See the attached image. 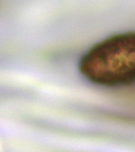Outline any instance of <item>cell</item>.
I'll return each mask as SVG.
<instances>
[{
    "label": "cell",
    "mask_w": 135,
    "mask_h": 152,
    "mask_svg": "<svg viewBox=\"0 0 135 152\" xmlns=\"http://www.w3.org/2000/svg\"><path fill=\"white\" fill-rule=\"evenodd\" d=\"M80 73L95 84L128 86L135 83V32L106 38L82 56Z\"/></svg>",
    "instance_id": "6da1fadb"
}]
</instances>
